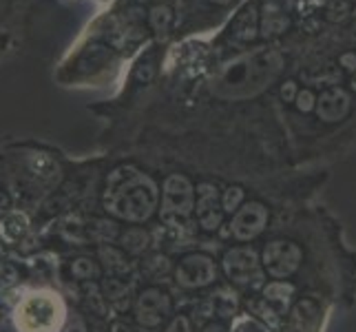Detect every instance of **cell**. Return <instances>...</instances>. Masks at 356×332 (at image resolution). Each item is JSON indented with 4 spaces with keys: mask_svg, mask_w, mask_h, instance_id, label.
Listing matches in <instances>:
<instances>
[{
    "mask_svg": "<svg viewBox=\"0 0 356 332\" xmlns=\"http://www.w3.org/2000/svg\"><path fill=\"white\" fill-rule=\"evenodd\" d=\"M281 69H284V56L277 49L259 47L226 63L215 76L211 89L217 97L241 100V97L257 95L270 87Z\"/></svg>",
    "mask_w": 356,
    "mask_h": 332,
    "instance_id": "obj_1",
    "label": "cell"
},
{
    "mask_svg": "<svg viewBox=\"0 0 356 332\" xmlns=\"http://www.w3.org/2000/svg\"><path fill=\"white\" fill-rule=\"evenodd\" d=\"M104 208L111 215L129 221L146 219L157 204V189L149 175L135 166H120L106 177Z\"/></svg>",
    "mask_w": 356,
    "mask_h": 332,
    "instance_id": "obj_2",
    "label": "cell"
},
{
    "mask_svg": "<svg viewBox=\"0 0 356 332\" xmlns=\"http://www.w3.org/2000/svg\"><path fill=\"white\" fill-rule=\"evenodd\" d=\"M11 317L18 332H60L67 319V308L58 292L31 290L16 303Z\"/></svg>",
    "mask_w": 356,
    "mask_h": 332,
    "instance_id": "obj_3",
    "label": "cell"
},
{
    "mask_svg": "<svg viewBox=\"0 0 356 332\" xmlns=\"http://www.w3.org/2000/svg\"><path fill=\"white\" fill-rule=\"evenodd\" d=\"M191 202H193V193H191V184L186 177L173 175L168 177L164 184V204H162V217L166 221L179 217V215H188L191 211Z\"/></svg>",
    "mask_w": 356,
    "mask_h": 332,
    "instance_id": "obj_4",
    "label": "cell"
},
{
    "mask_svg": "<svg viewBox=\"0 0 356 332\" xmlns=\"http://www.w3.org/2000/svg\"><path fill=\"white\" fill-rule=\"evenodd\" d=\"M168 310V299L159 290H146L138 301V322L146 328H153L164 319Z\"/></svg>",
    "mask_w": 356,
    "mask_h": 332,
    "instance_id": "obj_5",
    "label": "cell"
},
{
    "mask_svg": "<svg viewBox=\"0 0 356 332\" xmlns=\"http://www.w3.org/2000/svg\"><path fill=\"white\" fill-rule=\"evenodd\" d=\"M316 111L321 120L325 122H339L341 118H346L350 111V97L343 89H327L321 97H318Z\"/></svg>",
    "mask_w": 356,
    "mask_h": 332,
    "instance_id": "obj_6",
    "label": "cell"
},
{
    "mask_svg": "<svg viewBox=\"0 0 356 332\" xmlns=\"http://www.w3.org/2000/svg\"><path fill=\"white\" fill-rule=\"evenodd\" d=\"M226 268H228V275L235 281H241V284L252 281L250 275L254 279H259V273H257V260H254L252 251L237 248L235 253H230L226 257Z\"/></svg>",
    "mask_w": 356,
    "mask_h": 332,
    "instance_id": "obj_7",
    "label": "cell"
},
{
    "mask_svg": "<svg viewBox=\"0 0 356 332\" xmlns=\"http://www.w3.org/2000/svg\"><path fill=\"white\" fill-rule=\"evenodd\" d=\"M294 251L292 244L286 242H275L270 248L266 251V266L273 275H288L290 270L297 268V260L299 255H292L288 257V253Z\"/></svg>",
    "mask_w": 356,
    "mask_h": 332,
    "instance_id": "obj_8",
    "label": "cell"
},
{
    "mask_svg": "<svg viewBox=\"0 0 356 332\" xmlns=\"http://www.w3.org/2000/svg\"><path fill=\"white\" fill-rule=\"evenodd\" d=\"M264 221H266V211L261 204H248L243 211L237 215L235 219V235L239 239H248L254 237L257 232L264 228Z\"/></svg>",
    "mask_w": 356,
    "mask_h": 332,
    "instance_id": "obj_9",
    "label": "cell"
},
{
    "mask_svg": "<svg viewBox=\"0 0 356 332\" xmlns=\"http://www.w3.org/2000/svg\"><path fill=\"white\" fill-rule=\"evenodd\" d=\"M213 273H215L213 264L206 257H188L177 270V279L184 286H197V279L195 277H200V284H208L213 279Z\"/></svg>",
    "mask_w": 356,
    "mask_h": 332,
    "instance_id": "obj_10",
    "label": "cell"
},
{
    "mask_svg": "<svg viewBox=\"0 0 356 332\" xmlns=\"http://www.w3.org/2000/svg\"><path fill=\"white\" fill-rule=\"evenodd\" d=\"M232 31H235L237 35V40H252L254 38V31H257V9L250 5V7H245L237 22H235V27H232Z\"/></svg>",
    "mask_w": 356,
    "mask_h": 332,
    "instance_id": "obj_11",
    "label": "cell"
},
{
    "mask_svg": "<svg viewBox=\"0 0 356 332\" xmlns=\"http://www.w3.org/2000/svg\"><path fill=\"white\" fill-rule=\"evenodd\" d=\"M288 27V18L281 14L279 9L275 7H266L264 11V20H261V29L264 33H281V31H286Z\"/></svg>",
    "mask_w": 356,
    "mask_h": 332,
    "instance_id": "obj_12",
    "label": "cell"
},
{
    "mask_svg": "<svg viewBox=\"0 0 356 332\" xmlns=\"http://www.w3.org/2000/svg\"><path fill=\"white\" fill-rule=\"evenodd\" d=\"M149 22H151V27L159 33H166L170 29V22H173V14H170V9L168 7H153L151 9V16H149Z\"/></svg>",
    "mask_w": 356,
    "mask_h": 332,
    "instance_id": "obj_13",
    "label": "cell"
},
{
    "mask_svg": "<svg viewBox=\"0 0 356 332\" xmlns=\"http://www.w3.org/2000/svg\"><path fill=\"white\" fill-rule=\"evenodd\" d=\"M71 273L78 279H97L100 277V268L95 266V262L87 260V257H80V260L71 264Z\"/></svg>",
    "mask_w": 356,
    "mask_h": 332,
    "instance_id": "obj_14",
    "label": "cell"
},
{
    "mask_svg": "<svg viewBox=\"0 0 356 332\" xmlns=\"http://www.w3.org/2000/svg\"><path fill=\"white\" fill-rule=\"evenodd\" d=\"M122 244H124V248H129L131 253H140L146 246V232L140 230V228H131V230L124 232Z\"/></svg>",
    "mask_w": 356,
    "mask_h": 332,
    "instance_id": "obj_15",
    "label": "cell"
},
{
    "mask_svg": "<svg viewBox=\"0 0 356 332\" xmlns=\"http://www.w3.org/2000/svg\"><path fill=\"white\" fill-rule=\"evenodd\" d=\"M18 281V270L14 264H9V262H0V286L3 288H9V286H14Z\"/></svg>",
    "mask_w": 356,
    "mask_h": 332,
    "instance_id": "obj_16",
    "label": "cell"
},
{
    "mask_svg": "<svg viewBox=\"0 0 356 332\" xmlns=\"http://www.w3.org/2000/svg\"><path fill=\"white\" fill-rule=\"evenodd\" d=\"M297 106H299L301 111H310V109L314 106V97H312V93H310V91H301V93L297 95Z\"/></svg>",
    "mask_w": 356,
    "mask_h": 332,
    "instance_id": "obj_17",
    "label": "cell"
},
{
    "mask_svg": "<svg viewBox=\"0 0 356 332\" xmlns=\"http://www.w3.org/2000/svg\"><path fill=\"white\" fill-rule=\"evenodd\" d=\"M341 65L354 71V69H356V54H346V56L341 58Z\"/></svg>",
    "mask_w": 356,
    "mask_h": 332,
    "instance_id": "obj_18",
    "label": "cell"
},
{
    "mask_svg": "<svg viewBox=\"0 0 356 332\" xmlns=\"http://www.w3.org/2000/svg\"><path fill=\"white\" fill-rule=\"evenodd\" d=\"M281 95H284L286 100H292L294 97V82H286L284 89H281Z\"/></svg>",
    "mask_w": 356,
    "mask_h": 332,
    "instance_id": "obj_19",
    "label": "cell"
},
{
    "mask_svg": "<svg viewBox=\"0 0 356 332\" xmlns=\"http://www.w3.org/2000/svg\"><path fill=\"white\" fill-rule=\"evenodd\" d=\"M239 195H241V191H239V189H235V195H232V193H228L226 206H228V208H230V206H235V204H237V200H239Z\"/></svg>",
    "mask_w": 356,
    "mask_h": 332,
    "instance_id": "obj_20",
    "label": "cell"
},
{
    "mask_svg": "<svg viewBox=\"0 0 356 332\" xmlns=\"http://www.w3.org/2000/svg\"><path fill=\"white\" fill-rule=\"evenodd\" d=\"M5 328H7V313L0 310V332H5Z\"/></svg>",
    "mask_w": 356,
    "mask_h": 332,
    "instance_id": "obj_21",
    "label": "cell"
},
{
    "mask_svg": "<svg viewBox=\"0 0 356 332\" xmlns=\"http://www.w3.org/2000/svg\"><path fill=\"white\" fill-rule=\"evenodd\" d=\"M113 332H131V330H129L124 324H115V326H113Z\"/></svg>",
    "mask_w": 356,
    "mask_h": 332,
    "instance_id": "obj_22",
    "label": "cell"
},
{
    "mask_svg": "<svg viewBox=\"0 0 356 332\" xmlns=\"http://www.w3.org/2000/svg\"><path fill=\"white\" fill-rule=\"evenodd\" d=\"M3 9H5V0H0V14H3Z\"/></svg>",
    "mask_w": 356,
    "mask_h": 332,
    "instance_id": "obj_23",
    "label": "cell"
},
{
    "mask_svg": "<svg viewBox=\"0 0 356 332\" xmlns=\"http://www.w3.org/2000/svg\"><path fill=\"white\" fill-rule=\"evenodd\" d=\"M352 87H354V89H356V76H354V78H352Z\"/></svg>",
    "mask_w": 356,
    "mask_h": 332,
    "instance_id": "obj_24",
    "label": "cell"
}]
</instances>
